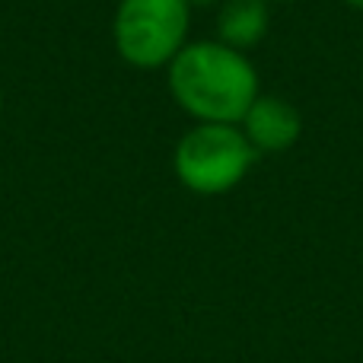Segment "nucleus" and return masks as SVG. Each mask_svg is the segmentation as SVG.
<instances>
[{
    "mask_svg": "<svg viewBox=\"0 0 363 363\" xmlns=\"http://www.w3.org/2000/svg\"><path fill=\"white\" fill-rule=\"evenodd\" d=\"M264 4H290V0H264Z\"/></svg>",
    "mask_w": 363,
    "mask_h": 363,
    "instance_id": "nucleus-8",
    "label": "nucleus"
},
{
    "mask_svg": "<svg viewBox=\"0 0 363 363\" xmlns=\"http://www.w3.org/2000/svg\"><path fill=\"white\" fill-rule=\"evenodd\" d=\"M217 4H223V0H188V6H217Z\"/></svg>",
    "mask_w": 363,
    "mask_h": 363,
    "instance_id": "nucleus-6",
    "label": "nucleus"
},
{
    "mask_svg": "<svg viewBox=\"0 0 363 363\" xmlns=\"http://www.w3.org/2000/svg\"><path fill=\"white\" fill-rule=\"evenodd\" d=\"M239 128L258 157L262 153H284L300 140L303 115L281 96H258L245 112V118L239 121Z\"/></svg>",
    "mask_w": 363,
    "mask_h": 363,
    "instance_id": "nucleus-4",
    "label": "nucleus"
},
{
    "mask_svg": "<svg viewBox=\"0 0 363 363\" xmlns=\"http://www.w3.org/2000/svg\"><path fill=\"white\" fill-rule=\"evenodd\" d=\"M166 86L176 106L204 125H239L262 96L249 55L223 42H188L172 57Z\"/></svg>",
    "mask_w": 363,
    "mask_h": 363,
    "instance_id": "nucleus-1",
    "label": "nucleus"
},
{
    "mask_svg": "<svg viewBox=\"0 0 363 363\" xmlns=\"http://www.w3.org/2000/svg\"><path fill=\"white\" fill-rule=\"evenodd\" d=\"M191 6L188 0H118L112 19L115 51L138 70L169 67L188 45Z\"/></svg>",
    "mask_w": 363,
    "mask_h": 363,
    "instance_id": "nucleus-3",
    "label": "nucleus"
},
{
    "mask_svg": "<svg viewBox=\"0 0 363 363\" xmlns=\"http://www.w3.org/2000/svg\"><path fill=\"white\" fill-rule=\"evenodd\" d=\"M341 4H347L351 10H360L363 13V0H341Z\"/></svg>",
    "mask_w": 363,
    "mask_h": 363,
    "instance_id": "nucleus-7",
    "label": "nucleus"
},
{
    "mask_svg": "<svg viewBox=\"0 0 363 363\" xmlns=\"http://www.w3.org/2000/svg\"><path fill=\"white\" fill-rule=\"evenodd\" d=\"M258 153L239 125H191L172 150V172L194 194H226L255 166Z\"/></svg>",
    "mask_w": 363,
    "mask_h": 363,
    "instance_id": "nucleus-2",
    "label": "nucleus"
},
{
    "mask_svg": "<svg viewBox=\"0 0 363 363\" xmlns=\"http://www.w3.org/2000/svg\"><path fill=\"white\" fill-rule=\"evenodd\" d=\"M271 26V10L264 0H223L217 13V42L236 51H252L262 45Z\"/></svg>",
    "mask_w": 363,
    "mask_h": 363,
    "instance_id": "nucleus-5",
    "label": "nucleus"
},
{
    "mask_svg": "<svg viewBox=\"0 0 363 363\" xmlns=\"http://www.w3.org/2000/svg\"><path fill=\"white\" fill-rule=\"evenodd\" d=\"M0 112H4V93H0Z\"/></svg>",
    "mask_w": 363,
    "mask_h": 363,
    "instance_id": "nucleus-9",
    "label": "nucleus"
}]
</instances>
